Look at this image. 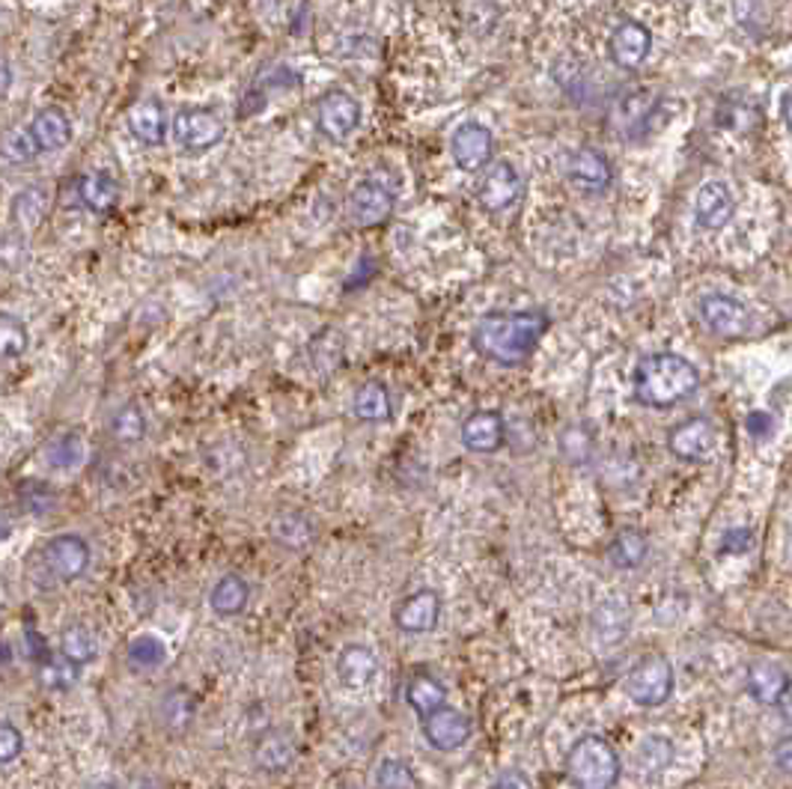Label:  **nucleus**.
<instances>
[{"label": "nucleus", "instance_id": "obj_1", "mask_svg": "<svg viewBox=\"0 0 792 789\" xmlns=\"http://www.w3.org/2000/svg\"><path fill=\"white\" fill-rule=\"evenodd\" d=\"M549 331V316L542 310H501L486 313L471 331L473 349L501 366H519L533 355V349Z\"/></svg>", "mask_w": 792, "mask_h": 789}, {"label": "nucleus", "instance_id": "obj_2", "mask_svg": "<svg viewBox=\"0 0 792 789\" xmlns=\"http://www.w3.org/2000/svg\"><path fill=\"white\" fill-rule=\"evenodd\" d=\"M700 387V370L677 352H653L635 364V403L647 408H674Z\"/></svg>", "mask_w": 792, "mask_h": 789}, {"label": "nucleus", "instance_id": "obj_3", "mask_svg": "<svg viewBox=\"0 0 792 789\" xmlns=\"http://www.w3.org/2000/svg\"><path fill=\"white\" fill-rule=\"evenodd\" d=\"M623 775L617 748L600 733L581 736L566 754V778L572 789H614Z\"/></svg>", "mask_w": 792, "mask_h": 789}, {"label": "nucleus", "instance_id": "obj_4", "mask_svg": "<svg viewBox=\"0 0 792 789\" xmlns=\"http://www.w3.org/2000/svg\"><path fill=\"white\" fill-rule=\"evenodd\" d=\"M623 688H626L628 700L640 709H658L674 694V667L665 655H647L628 671Z\"/></svg>", "mask_w": 792, "mask_h": 789}, {"label": "nucleus", "instance_id": "obj_5", "mask_svg": "<svg viewBox=\"0 0 792 789\" xmlns=\"http://www.w3.org/2000/svg\"><path fill=\"white\" fill-rule=\"evenodd\" d=\"M524 197V179L512 162H492L477 183V200L489 215L512 212Z\"/></svg>", "mask_w": 792, "mask_h": 789}, {"label": "nucleus", "instance_id": "obj_6", "mask_svg": "<svg viewBox=\"0 0 792 789\" xmlns=\"http://www.w3.org/2000/svg\"><path fill=\"white\" fill-rule=\"evenodd\" d=\"M227 135L223 120L209 107H183L174 116V141L185 153H206L218 146Z\"/></svg>", "mask_w": 792, "mask_h": 789}, {"label": "nucleus", "instance_id": "obj_7", "mask_svg": "<svg viewBox=\"0 0 792 789\" xmlns=\"http://www.w3.org/2000/svg\"><path fill=\"white\" fill-rule=\"evenodd\" d=\"M316 126L334 144L346 141L361 126V102L346 90H329L316 102Z\"/></svg>", "mask_w": 792, "mask_h": 789}, {"label": "nucleus", "instance_id": "obj_8", "mask_svg": "<svg viewBox=\"0 0 792 789\" xmlns=\"http://www.w3.org/2000/svg\"><path fill=\"white\" fill-rule=\"evenodd\" d=\"M450 155L459 170L465 174H477L492 164L494 155V137L483 123H462L450 137Z\"/></svg>", "mask_w": 792, "mask_h": 789}, {"label": "nucleus", "instance_id": "obj_9", "mask_svg": "<svg viewBox=\"0 0 792 789\" xmlns=\"http://www.w3.org/2000/svg\"><path fill=\"white\" fill-rule=\"evenodd\" d=\"M566 176H570L572 188H579L581 194H593L600 197L611 188L614 183V170H611L608 155L600 153L596 146H581L570 155L566 162Z\"/></svg>", "mask_w": 792, "mask_h": 789}, {"label": "nucleus", "instance_id": "obj_10", "mask_svg": "<svg viewBox=\"0 0 792 789\" xmlns=\"http://www.w3.org/2000/svg\"><path fill=\"white\" fill-rule=\"evenodd\" d=\"M700 319L718 338H742L751 328V313L742 301L725 292H709L700 299Z\"/></svg>", "mask_w": 792, "mask_h": 789}, {"label": "nucleus", "instance_id": "obj_11", "mask_svg": "<svg viewBox=\"0 0 792 789\" xmlns=\"http://www.w3.org/2000/svg\"><path fill=\"white\" fill-rule=\"evenodd\" d=\"M420 727H424V739L429 741V748L441 754L459 751L465 741L473 736V721L454 706H441L438 713L424 718Z\"/></svg>", "mask_w": 792, "mask_h": 789}, {"label": "nucleus", "instance_id": "obj_12", "mask_svg": "<svg viewBox=\"0 0 792 789\" xmlns=\"http://www.w3.org/2000/svg\"><path fill=\"white\" fill-rule=\"evenodd\" d=\"M21 135L28 141L33 158H37V155L63 149L72 141V123L60 107H45L30 120L28 128H21Z\"/></svg>", "mask_w": 792, "mask_h": 789}, {"label": "nucleus", "instance_id": "obj_13", "mask_svg": "<svg viewBox=\"0 0 792 789\" xmlns=\"http://www.w3.org/2000/svg\"><path fill=\"white\" fill-rule=\"evenodd\" d=\"M441 620V596L435 590L424 588L406 596L394 611V623L406 635H426Z\"/></svg>", "mask_w": 792, "mask_h": 789}, {"label": "nucleus", "instance_id": "obj_14", "mask_svg": "<svg viewBox=\"0 0 792 789\" xmlns=\"http://www.w3.org/2000/svg\"><path fill=\"white\" fill-rule=\"evenodd\" d=\"M667 450L682 463H704L716 450V426L706 417H691L667 435Z\"/></svg>", "mask_w": 792, "mask_h": 789}, {"label": "nucleus", "instance_id": "obj_15", "mask_svg": "<svg viewBox=\"0 0 792 789\" xmlns=\"http://www.w3.org/2000/svg\"><path fill=\"white\" fill-rule=\"evenodd\" d=\"M653 51V33L635 19L619 21L608 39V54L619 69H638Z\"/></svg>", "mask_w": 792, "mask_h": 789}, {"label": "nucleus", "instance_id": "obj_16", "mask_svg": "<svg viewBox=\"0 0 792 789\" xmlns=\"http://www.w3.org/2000/svg\"><path fill=\"white\" fill-rule=\"evenodd\" d=\"M394 212V194L376 179H364L348 194V215L358 227H378Z\"/></svg>", "mask_w": 792, "mask_h": 789}, {"label": "nucleus", "instance_id": "obj_17", "mask_svg": "<svg viewBox=\"0 0 792 789\" xmlns=\"http://www.w3.org/2000/svg\"><path fill=\"white\" fill-rule=\"evenodd\" d=\"M45 567L60 581H75L87 572L90 546L75 533H60V537L49 539V546H45Z\"/></svg>", "mask_w": 792, "mask_h": 789}, {"label": "nucleus", "instance_id": "obj_18", "mask_svg": "<svg viewBox=\"0 0 792 789\" xmlns=\"http://www.w3.org/2000/svg\"><path fill=\"white\" fill-rule=\"evenodd\" d=\"M736 215V197L727 183H712L700 185V191L695 197V221L704 230H725L727 224L733 221Z\"/></svg>", "mask_w": 792, "mask_h": 789}, {"label": "nucleus", "instance_id": "obj_19", "mask_svg": "<svg viewBox=\"0 0 792 789\" xmlns=\"http://www.w3.org/2000/svg\"><path fill=\"white\" fill-rule=\"evenodd\" d=\"M378 658L369 646L348 644L337 655V679L348 692H364L367 685L376 683Z\"/></svg>", "mask_w": 792, "mask_h": 789}, {"label": "nucleus", "instance_id": "obj_20", "mask_svg": "<svg viewBox=\"0 0 792 789\" xmlns=\"http://www.w3.org/2000/svg\"><path fill=\"white\" fill-rule=\"evenodd\" d=\"M503 435H507V424L503 417L492 408H480L465 417L462 424V444L471 453H494L501 450Z\"/></svg>", "mask_w": 792, "mask_h": 789}, {"label": "nucleus", "instance_id": "obj_21", "mask_svg": "<svg viewBox=\"0 0 792 789\" xmlns=\"http://www.w3.org/2000/svg\"><path fill=\"white\" fill-rule=\"evenodd\" d=\"M128 128H132V135L146 146H158L165 144V135H167V114H165V105L158 102V98H144V102H137L132 111H128Z\"/></svg>", "mask_w": 792, "mask_h": 789}, {"label": "nucleus", "instance_id": "obj_22", "mask_svg": "<svg viewBox=\"0 0 792 789\" xmlns=\"http://www.w3.org/2000/svg\"><path fill=\"white\" fill-rule=\"evenodd\" d=\"M748 694L763 706H778L790 694V679L778 664L757 662L748 667Z\"/></svg>", "mask_w": 792, "mask_h": 789}, {"label": "nucleus", "instance_id": "obj_23", "mask_svg": "<svg viewBox=\"0 0 792 789\" xmlns=\"http://www.w3.org/2000/svg\"><path fill=\"white\" fill-rule=\"evenodd\" d=\"M628 626H632V620H628V605L623 599H605L593 611V635H596L602 646H617L626 637Z\"/></svg>", "mask_w": 792, "mask_h": 789}, {"label": "nucleus", "instance_id": "obj_24", "mask_svg": "<svg viewBox=\"0 0 792 789\" xmlns=\"http://www.w3.org/2000/svg\"><path fill=\"white\" fill-rule=\"evenodd\" d=\"M77 197H81V203L87 206L90 212L107 215L114 212L116 203H119V185L105 170H93V174L77 179Z\"/></svg>", "mask_w": 792, "mask_h": 789}, {"label": "nucleus", "instance_id": "obj_25", "mask_svg": "<svg viewBox=\"0 0 792 789\" xmlns=\"http://www.w3.org/2000/svg\"><path fill=\"white\" fill-rule=\"evenodd\" d=\"M352 412L364 424H385L394 414L390 391L382 382H364V385H358L355 396H352Z\"/></svg>", "mask_w": 792, "mask_h": 789}, {"label": "nucleus", "instance_id": "obj_26", "mask_svg": "<svg viewBox=\"0 0 792 789\" xmlns=\"http://www.w3.org/2000/svg\"><path fill=\"white\" fill-rule=\"evenodd\" d=\"M406 700L415 709L417 718L424 721L433 713H438L441 706H447V688L435 676L415 674L406 685Z\"/></svg>", "mask_w": 792, "mask_h": 789}, {"label": "nucleus", "instance_id": "obj_27", "mask_svg": "<svg viewBox=\"0 0 792 789\" xmlns=\"http://www.w3.org/2000/svg\"><path fill=\"white\" fill-rule=\"evenodd\" d=\"M248 599H251V588H248V581L242 575H223L215 581L212 593H209V605L218 616H236L242 614L244 608H248Z\"/></svg>", "mask_w": 792, "mask_h": 789}, {"label": "nucleus", "instance_id": "obj_28", "mask_svg": "<svg viewBox=\"0 0 792 789\" xmlns=\"http://www.w3.org/2000/svg\"><path fill=\"white\" fill-rule=\"evenodd\" d=\"M670 762H674V741L661 736V733L644 736V741L638 745V754H635V766H638L640 778H658Z\"/></svg>", "mask_w": 792, "mask_h": 789}, {"label": "nucleus", "instance_id": "obj_29", "mask_svg": "<svg viewBox=\"0 0 792 789\" xmlns=\"http://www.w3.org/2000/svg\"><path fill=\"white\" fill-rule=\"evenodd\" d=\"M649 539L644 530L623 528L608 546V558L617 569H638L647 560Z\"/></svg>", "mask_w": 792, "mask_h": 789}, {"label": "nucleus", "instance_id": "obj_30", "mask_svg": "<svg viewBox=\"0 0 792 789\" xmlns=\"http://www.w3.org/2000/svg\"><path fill=\"white\" fill-rule=\"evenodd\" d=\"M257 762L262 771H271V775L286 771L295 762V745L286 733H269L257 745Z\"/></svg>", "mask_w": 792, "mask_h": 789}, {"label": "nucleus", "instance_id": "obj_31", "mask_svg": "<svg viewBox=\"0 0 792 789\" xmlns=\"http://www.w3.org/2000/svg\"><path fill=\"white\" fill-rule=\"evenodd\" d=\"M60 655H63L69 664L84 667V664H90L98 655L96 635H93L87 626H69L66 632L60 635Z\"/></svg>", "mask_w": 792, "mask_h": 789}, {"label": "nucleus", "instance_id": "obj_32", "mask_svg": "<svg viewBox=\"0 0 792 789\" xmlns=\"http://www.w3.org/2000/svg\"><path fill=\"white\" fill-rule=\"evenodd\" d=\"M28 325L12 313H0V361H15L28 352Z\"/></svg>", "mask_w": 792, "mask_h": 789}, {"label": "nucleus", "instance_id": "obj_33", "mask_svg": "<svg viewBox=\"0 0 792 789\" xmlns=\"http://www.w3.org/2000/svg\"><path fill=\"white\" fill-rule=\"evenodd\" d=\"M167 650L155 635H140L128 644V662L135 664L137 671H153L158 664H165Z\"/></svg>", "mask_w": 792, "mask_h": 789}, {"label": "nucleus", "instance_id": "obj_34", "mask_svg": "<svg viewBox=\"0 0 792 789\" xmlns=\"http://www.w3.org/2000/svg\"><path fill=\"white\" fill-rule=\"evenodd\" d=\"M45 459H49V465H54V468H75V465H81V459H84V442H81V435H60L58 442L49 444Z\"/></svg>", "mask_w": 792, "mask_h": 789}, {"label": "nucleus", "instance_id": "obj_35", "mask_svg": "<svg viewBox=\"0 0 792 789\" xmlns=\"http://www.w3.org/2000/svg\"><path fill=\"white\" fill-rule=\"evenodd\" d=\"M417 778L406 760H382L376 769V789H415Z\"/></svg>", "mask_w": 792, "mask_h": 789}, {"label": "nucleus", "instance_id": "obj_36", "mask_svg": "<svg viewBox=\"0 0 792 789\" xmlns=\"http://www.w3.org/2000/svg\"><path fill=\"white\" fill-rule=\"evenodd\" d=\"M114 435L119 442H140L146 435V417L144 412L137 408V405H126V408H119L114 417V424H111Z\"/></svg>", "mask_w": 792, "mask_h": 789}, {"label": "nucleus", "instance_id": "obj_37", "mask_svg": "<svg viewBox=\"0 0 792 789\" xmlns=\"http://www.w3.org/2000/svg\"><path fill=\"white\" fill-rule=\"evenodd\" d=\"M42 209H45V194L39 188H30V191L19 194V200H15V221L24 227H37Z\"/></svg>", "mask_w": 792, "mask_h": 789}, {"label": "nucleus", "instance_id": "obj_38", "mask_svg": "<svg viewBox=\"0 0 792 789\" xmlns=\"http://www.w3.org/2000/svg\"><path fill=\"white\" fill-rule=\"evenodd\" d=\"M77 679V667L75 664H69L66 658H60V662H45L42 664V683L49 685V688H58V692H66L72 688Z\"/></svg>", "mask_w": 792, "mask_h": 789}, {"label": "nucleus", "instance_id": "obj_39", "mask_svg": "<svg viewBox=\"0 0 792 789\" xmlns=\"http://www.w3.org/2000/svg\"><path fill=\"white\" fill-rule=\"evenodd\" d=\"M21 751H24V736L15 724L0 721V762H12L19 760Z\"/></svg>", "mask_w": 792, "mask_h": 789}, {"label": "nucleus", "instance_id": "obj_40", "mask_svg": "<svg viewBox=\"0 0 792 789\" xmlns=\"http://www.w3.org/2000/svg\"><path fill=\"white\" fill-rule=\"evenodd\" d=\"M751 549H754V533L748 528H733L721 537V554H744Z\"/></svg>", "mask_w": 792, "mask_h": 789}, {"label": "nucleus", "instance_id": "obj_41", "mask_svg": "<svg viewBox=\"0 0 792 789\" xmlns=\"http://www.w3.org/2000/svg\"><path fill=\"white\" fill-rule=\"evenodd\" d=\"M492 789H533V783L522 769H507L494 778Z\"/></svg>", "mask_w": 792, "mask_h": 789}, {"label": "nucleus", "instance_id": "obj_42", "mask_svg": "<svg viewBox=\"0 0 792 789\" xmlns=\"http://www.w3.org/2000/svg\"><path fill=\"white\" fill-rule=\"evenodd\" d=\"M748 433H751V435L772 433V417H769V414L754 412L751 417H748Z\"/></svg>", "mask_w": 792, "mask_h": 789}, {"label": "nucleus", "instance_id": "obj_43", "mask_svg": "<svg viewBox=\"0 0 792 789\" xmlns=\"http://www.w3.org/2000/svg\"><path fill=\"white\" fill-rule=\"evenodd\" d=\"M12 87V69H10V60L3 58V51H0V96H7V90Z\"/></svg>", "mask_w": 792, "mask_h": 789}, {"label": "nucleus", "instance_id": "obj_44", "mask_svg": "<svg viewBox=\"0 0 792 789\" xmlns=\"http://www.w3.org/2000/svg\"><path fill=\"white\" fill-rule=\"evenodd\" d=\"M774 760H778V769L781 771L790 769V739H781V745L774 748Z\"/></svg>", "mask_w": 792, "mask_h": 789}, {"label": "nucleus", "instance_id": "obj_45", "mask_svg": "<svg viewBox=\"0 0 792 789\" xmlns=\"http://www.w3.org/2000/svg\"><path fill=\"white\" fill-rule=\"evenodd\" d=\"M10 537H12L10 525H0V542H7V539H10Z\"/></svg>", "mask_w": 792, "mask_h": 789}, {"label": "nucleus", "instance_id": "obj_46", "mask_svg": "<svg viewBox=\"0 0 792 789\" xmlns=\"http://www.w3.org/2000/svg\"><path fill=\"white\" fill-rule=\"evenodd\" d=\"M90 789H116V787H111V783H98V787H90Z\"/></svg>", "mask_w": 792, "mask_h": 789}]
</instances>
